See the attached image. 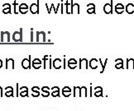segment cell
Listing matches in <instances>:
<instances>
[{
  "instance_id": "cell-14",
  "label": "cell",
  "mask_w": 134,
  "mask_h": 111,
  "mask_svg": "<svg viewBox=\"0 0 134 111\" xmlns=\"http://www.w3.org/2000/svg\"><path fill=\"white\" fill-rule=\"evenodd\" d=\"M81 87L79 86H75L74 88V96L75 97H81Z\"/></svg>"
},
{
  "instance_id": "cell-35",
  "label": "cell",
  "mask_w": 134,
  "mask_h": 111,
  "mask_svg": "<svg viewBox=\"0 0 134 111\" xmlns=\"http://www.w3.org/2000/svg\"><path fill=\"white\" fill-rule=\"evenodd\" d=\"M32 67L35 68V69H39V68L41 67V64H32Z\"/></svg>"
},
{
  "instance_id": "cell-2",
  "label": "cell",
  "mask_w": 134,
  "mask_h": 111,
  "mask_svg": "<svg viewBox=\"0 0 134 111\" xmlns=\"http://www.w3.org/2000/svg\"><path fill=\"white\" fill-rule=\"evenodd\" d=\"M38 4H39V0L37 1V4H32V5L30 6L29 10L32 14L39 13V6H38Z\"/></svg>"
},
{
  "instance_id": "cell-4",
  "label": "cell",
  "mask_w": 134,
  "mask_h": 111,
  "mask_svg": "<svg viewBox=\"0 0 134 111\" xmlns=\"http://www.w3.org/2000/svg\"><path fill=\"white\" fill-rule=\"evenodd\" d=\"M112 4H113V0L111 1V4H106L104 6V12L106 13V14H111L113 13V7H112Z\"/></svg>"
},
{
  "instance_id": "cell-18",
  "label": "cell",
  "mask_w": 134,
  "mask_h": 111,
  "mask_svg": "<svg viewBox=\"0 0 134 111\" xmlns=\"http://www.w3.org/2000/svg\"><path fill=\"white\" fill-rule=\"evenodd\" d=\"M81 97H87V88L85 86L81 87Z\"/></svg>"
},
{
  "instance_id": "cell-11",
  "label": "cell",
  "mask_w": 134,
  "mask_h": 111,
  "mask_svg": "<svg viewBox=\"0 0 134 111\" xmlns=\"http://www.w3.org/2000/svg\"><path fill=\"white\" fill-rule=\"evenodd\" d=\"M5 96H6L7 97L13 96V89L12 86H8L5 88Z\"/></svg>"
},
{
  "instance_id": "cell-8",
  "label": "cell",
  "mask_w": 134,
  "mask_h": 111,
  "mask_svg": "<svg viewBox=\"0 0 134 111\" xmlns=\"http://www.w3.org/2000/svg\"><path fill=\"white\" fill-rule=\"evenodd\" d=\"M79 68L80 69H88V60L86 58H80L79 60Z\"/></svg>"
},
{
  "instance_id": "cell-7",
  "label": "cell",
  "mask_w": 134,
  "mask_h": 111,
  "mask_svg": "<svg viewBox=\"0 0 134 111\" xmlns=\"http://www.w3.org/2000/svg\"><path fill=\"white\" fill-rule=\"evenodd\" d=\"M28 10H29V8H28V6L26 4H20L19 6V12H21L22 14H26Z\"/></svg>"
},
{
  "instance_id": "cell-16",
  "label": "cell",
  "mask_w": 134,
  "mask_h": 111,
  "mask_svg": "<svg viewBox=\"0 0 134 111\" xmlns=\"http://www.w3.org/2000/svg\"><path fill=\"white\" fill-rule=\"evenodd\" d=\"M127 69H134V59L129 58L127 61Z\"/></svg>"
},
{
  "instance_id": "cell-44",
  "label": "cell",
  "mask_w": 134,
  "mask_h": 111,
  "mask_svg": "<svg viewBox=\"0 0 134 111\" xmlns=\"http://www.w3.org/2000/svg\"><path fill=\"white\" fill-rule=\"evenodd\" d=\"M3 96V88L0 86V98Z\"/></svg>"
},
{
  "instance_id": "cell-31",
  "label": "cell",
  "mask_w": 134,
  "mask_h": 111,
  "mask_svg": "<svg viewBox=\"0 0 134 111\" xmlns=\"http://www.w3.org/2000/svg\"><path fill=\"white\" fill-rule=\"evenodd\" d=\"M62 92H71V89H70L69 86H65L63 88V90H62Z\"/></svg>"
},
{
  "instance_id": "cell-17",
  "label": "cell",
  "mask_w": 134,
  "mask_h": 111,
  "mask_svg": "<svg viewBox=\"0 0 134 111\" xmlns=\"http://www.w3.org/2000/svg\"><path fill=\"white\" fill-rule=\"evenodd\" d=\"M72 12H76L77 14L79 13V5L78 4H74L72 6Z\"/></svg>"
},
{
  "instance_id": "cell-36",
  "label": "cell",
  "mask_w": 134,
  "mask_h": 111,
  "mask_svg": "<svg viewBox=\"0 0 134 111\" xmlns=\"http://www.w3.org/2000/svg\"><path fill=\"white\" fill-rule=\"evenodd\" d=\"M20 92H28V88L27 86H22L20 88Z\"/></svg>"
},
{
  "instance_id": "cell-27",
  "label": "cell",
  "mask_w": 134,
  "mask_h": 111,
  "mask_svg": "<svg viewBox=\"0 0 134 111\" xmlns=\"http://www.w3.org/2000/svg\"><path fill=\"white\" fill-rule=\"evenodd\" d=\"M68 66H69V68H71V69H74V68H75L77 67V64H68Z\"/></svg>"
},
{
  "instance_id": "cell-41",
  "label": "cell",
  "mask_w": 134,
  "mask_h": 111,
  "mask_svg": "<svg viewBox=\"0 0 134 111\" xmlns=\"http://www.w3.org/2000/svg\"><path fill=\"white\" fill-rule=\"evenodd\" d=\"M39 87H37V86H33L32 88V92H39Z\"/></svg>"
},
{
  "instance_id": "cell-37",
  "label": "cell",
  "mask_w": 134,
  "mask_h": 111,
  "mask_svg": "<svg viewBox=\"0 0 134 111\" xmlns=\"http://www.w3.org/2000/svg\"><path fill=\"white\" fill-rule=\"evenodd\" d=\"M51 92H60V89L58 86H54L51 88Z\"/></svg>"
},
{
  "instance_id": "cell-39",
  "label": "cell",
  "mask_w": 134,
  "mask_h": 111,
  "mask_svg": "<svg viewBox=\"0 0 134 111\" xmlns=\"http://www.w3.org/2000/svg\"><path fill=\"white\" fill-rule=\"evenodd\" d=\"M87 7H88V9H90V8H95V5L94 4H90L87 5Z\"/></svg>"
},
{
  "instance_id": "cell-10",
  "label": "cell",
  "mask_w": 134,
  "mask_h": 111,
  "mask_svg": "<svg viewBox=\"0 0 134 111\" xmlns=\"http://www.w3.org/2000/svg\"><path fill=\"white\" fill-rule=\"evenodd\" d=\"M73 1L71 0L70 2H66V4H65V8H66V13L67 14H72V6H73Z\"/></svg>"
},
{
  "instance_id": "cell-38",
  "label": "cell",
  "mask_w": 134,
  "mask_h": 111,
  "mask_svg": "<svg viewBox=\"0 0 134 111\" xmlns=\"http://www.w3.org/2000/svg\"><path fill=\"white\" fill-rule=\"evenodd\" d=\"M41 90H42V92H49V90H50L49 87H47V86H43Z\"/></svg>"
},
{
  "instance_id": "cell-33",
  "label": "cell",
  "mask_w": 134,
  "mask_h": 111,
  "mask_svg": "<svg viewBox=\"0 0 134 111\" xmlns=\"http://www.w3.org/2000/svg\"><path fill=\"white\" fill-rule=\"evenodd\" d=\"M51 96H52L53 97H56V96H60V95H59V92H52V93H51Z\"/></svg>"
},
{
  "instance_id": "cell-6",
  "label": "cell",
  "mask_w": 134,
  "mask_h": 111,
  "mask_svg": "<svg viewBox=\"0 0 134 111\" xmlns=\"http://www.w3.org/2000/svg\"><path fill=\"white\" fill-rule=\"evenodd\" d=\"M6 69H14V60L13 58L6 59Z\"/></svg>"
},
{
  "instance_id": "cell-32",
  "label": "cell",
  "mask_w": 134,
  "mask_h": 111,
  "mask_svg": "<svg viewBox=\"0 0 134 111\" xmlns=\"http://www.w3.org/2000/svg\"><path fill=\"white\" fill-rule=\"evenodd\" d=\"M68 64H77V61L75 58H70L69 61H68Z\"/></svg>"
},
{
  "instance_id": "cell-45",
  "label": "cell",
  "mask_w": 134,
  "mask_h": 111,
  "mask_svg": "<svg viewBox=\"0 0 134 111\" xmlns=\"http://www.w3.org/2000/svg\"><path fill=\"white\" fill-rule=\"evenodd\" d=\"M63 6L64 5H63V2H62L61 4V13H63Z\"/></svg>"
},
{
  "instance_id": "cell-30",
  "label": "cell",
  "mask_w": 134,
  "mask_h": 111,
  "mask_svg": "<svg viewBox=\"0 0 134 111\" xmlns=\"http://www.w3.org/2000/svg\"><path fill=\"white\" fill-rule=\"evenodd\" d=\"M40 95V92H33L32 93V96H33V97H38Z\"/></svg>"
},
{
  "instance_id": "cell-43",
  "label": "cell",
  "mask_w": 134,
  "mask_h": 111,
  "mask_svg": "<svg viewBox=\"0 0 134 111\" xmlns=\"http://www.w3.org/2000/svg\"><path fill=\"white\" fill-rule=\"evenodd\" d=\"M8 7H11V6H10V4H5L3 5V9H4V8H8Z\"/></svg>"
},
{
  "instance_id": "cell-12",
  "label": "cell",
  "mask_w": 134,
  "mask_h": 111,
  "mask_svg": "<svg viewBox=\"0 0 134 111\" xmlns=\"http://www.w3.org/2000/svg\"><path fill=\"white\" fill-rule=\"evenodd\" d=\"M53 67L56 68V69H60L61 68V59L60 58H56L55 60L53 61Z\"/></svg>"
},
{
  "instance_id": "cell-28",
  "label": "cell",
  "mask_w": 134,
  "mask_h": 111,
  "mask_svg": "<svg viewBox=\"0 0 134 111\" xmlns=\"http://www.w3.org/2000/svg\"><path fill=\"white\" fill-rule=\"evenodd\" d=\"M87 12L89 13V14L95 13V8H90V9H88V10H87Z\"/></svg>"
},
{
  "instance_id": "cell-25",
  "label": "cell",
  "mask_w": 134,
  "mask_h": 111,
  "mask_svg": "<svg viewBox=\"0 0 134 111\" xmlns=\"http://www.w3.org/2000/svg\"><path fill=\"white\" fill-rule=\"evenodd\" d=\"M62 94H63V96L65 97H69V96L71 95V92H62Z\"/></svg>"
},
{
  "instance_id": "cell-20",
  "label": "cell",
  "mask_w": 134,
  "mask_h": 111,
  "mask_svg": "<svg viewBox=\"0 0 134 111\" xmlns=\"http://www.w3.org/2000/svg\"><path fill=\"white\" fill-rule=\"evenodd\" d=\"M115 9H124V6L122 4H118L115 6Z\"/></svg>"
},
{
  "instance_id": "cell-26",
  "label": "cell",
  "mask_w": 134,
  "mask_h": 111,
  "mask_svg": "<svg viewBox=\"0 0 134 111\" xmlns=\"http://www.w3.org/2000/svg\"><path fill=\"white\" fill-rule=\"evenodd\" d=\"M94 90H95V92H103V88L101 86H96L95 89H94Z\"/></svg>"
},
{
  "instance_id": "cell-15",
  "label": "cell",
  "mask_w": 134,
  "mask_h": 111,
  "mask_svg": "<svg viewBox=\"0 0 134 111\" xmlns=\"http://www.w3.org/2000/svg\"><path fill=\"white\" fill-rule=\"evenodd\" d=\"M126 12L128 14H132L134 12V4H128L126 6Z\"/></svg>"
},
{
  "instance_id": "cell-3",
  "label": "cell",
  "mask_w": 134,
  "mask_h": 111,
  "mask_svg": "<svg viewBox=\"0 0 134 111\" xmlns=\"http://www.w3.org/2000/svg\"><path fill=\"white\" fill-rule=\"evenodd\" d=\"M1 41L2 42H10V33L8 31L1 32Z\"/></svg>"
},
{
  "instance_id": "cell-24",
  "label": "cell",
  "mask_w": 134,
  "mask_h": 111,
  "mask_svg": "<svg viewBox=\"0 0 134 111\" xmlns=\"http://www.w3.org/2000/svg\"><path fill=\"white\" fill-rule=\"evenodd\" d=\"M28 96V92H20V96L22 97H25V96Z\"/></svg>"
},
{
  "instance_id": "cell-5",
  "label": "cell",
  "mask_w": 134,
  "mask_h": 111,
  "mask_svg": "<svg viewBox=\"0 0 134 111\" xmlns=\"http://www.w3.org/2000/svg\"><path fill=\"white\" fill-rule=\"evenodd\" d=\"M31 59L30 57L29 58H24L23 60L22 61V67L24 68V69H27V68H31Z\"/></svg>"
},
{
  "instance_id": "cell-40",
  "label": "cell",
  "mask_w": 134,
  "mask_h": 111,
  "mask_svg": "<svg viewBox=\"0 0 134 111\" xmlns=\"http://www.w3.org/2000/svg\"><path fill=\"white\" fill-rule=\"evenodd\" d=\"M115 12L118 14H122L124 12V9H115Z\"/></svg>"
},
{
  "instance_id": "cell-42",
  "label": "cell",
  "mask_w": 134,
  "mask_h": 111,
  "mask_svg": "<svg viewBox=\"0 0 134 111\" xmlns=\"http://www.w3.org/2000/svg\"><path fill=\"white\" fill-rule=\"evenodd\" d=\"M120 62H123V61H122V59L121 58H118V59H116L115 60V64H120Z\"/></svg>"
},
{
  "instance_id": "cell-34",
  "label": "cell",
  "mask_w": 134,
  "mask_h": 111,
  "mask_svg": "<svg viewBox=\"0 0 134 111\" xmlns=\"http://www.w3.org/2000/svg\"><path fill=\"white\" fill-rule=\"evenodd\" d=\"M103 95V92H95V96L96 97H99V96H101Z\"/></svg>"
},
{
  "instance_id": "cell-21",
  "label": "cell",
  "mask_w": 134,
  "mask_h": 111,
  "mask_svg": "<svg viewBox=\"0 0 134 111\" xmlns=\"http://www.w3.org/2000/svg\"><path fill=\"white\" fill-rule=\"evenodd\" d=\"M115 68L117 69H120V68H123V62H120V64H117L115 65Z\"/></svg>"
},
{
  "instance_id": "cell-19",
  "label": "cell",
  "mask_w": 134,
  "mask_h": 111,
  "mask_svg": "<svg viewBox=\"0 0 134 111\" xmlns=\"http://www.w3.org/2000/svg\"><path fill=\"white\" fill-rule=\"evenodd\" d=\"M3 12L4 14H8V13H11V7H8L6 8H4L3 9Z\"/></svg>"
},
{
  "instance_id": "cell-22",
  "label": "cell",
  "mask_w": 134,
  "mask_h": 111,
  "mask_svg": "<svg viewBox=\"0 0 134 111\" xmlns=\"http://www.w3.org/2000/svg\"><path fill=\"white\" fill-rule=\"evenodd\" d=\"M18 4L17 2H14V13L17 14L18 13Z\"/></svg>"
},
{
  "instance_id": "cell-9",
  "label": "cell",
  "mask_w": 134,
  "mask_h": 111,
  "mask_svg": "<svg viewBox=\"0 0 134 111\" xmlns=\"http://www.w3.org/2000/svg\"><path fill=\"white\" fill-rule=\"evenodd\" d=\"M45 39H46V36L44 32L36 33V42H44Z\"/></svg>"
},
{
  "instance_id": "cell-29",
  "label": "cell",
  "mask_w": 134,
  "mask_h": 111,
  "mask_svg": "<svg viewBox=\"0 0 134 111\" xmlns=\"http://www.w3.org/2000/svg\"><path fill=\"white\" fill-rule=\"evenodd\" d=\"M41 96L43 97H48L50 96V92H41Z\"/></svg>"
},
{
  "instance_id": "cell-23",
  "label": "cell",
  "mask_w": 134,
  "mask_h": 111,
  "mask_svg": "<svg viewBox=\"0 0 134 111\" xmlns=\"http://www.w3.org/2000/svg\"><path fill=\"white\" fill-rule=\"evenodd\" d=\"M32 64H41V61L40 60L39 58H35L34 60L32 61Z\"/></svg>"
},
{
  "instance_id": "cell-1",
  "label": "cell",
  "mask_w": 134,
  "mask_h": 111,
  "mask_svg": "<svg viewBox=\"0 0 134 111\" xmlns=\"http://www.w3.org/2000/svg\"><path fill=\"white\" fill-rule=\"evenodd\" d=\"M13 40L15 42H20L22 40V29L20 30V31H16L13 33Z\"/></svg>"
},
{
  "instance_id": "cell-46",
  "label": "cell",
  "mask_w": 134,
  "mask_h": 111,
  "mask_svg": "<svg viewBox=\"0 0 134 111\" xmlns=\"http://www.w3.org/2000/svg\"><path fill=\"white\" fill-rule=\"evenodd\" d=\"M2 66H3V61L1 60V59H0V68H2Z\"/></svg>"
},
{
  "instance_id": "cell-13",
  "label": "cell",
  "mask_w": 134,
  "mask_h": 111,
  "mask_svg": "<svg viewBox=\"0 0 134 111\" xmlns=\"http://www.w3.org/2000/svg\"><path fill=\"white\" fill-rule=\"evenodd\" d=\"M90 67L92 69H96L98 68V60L96 58H92L90 61Z\"/></svg>"
}]
</instances>
